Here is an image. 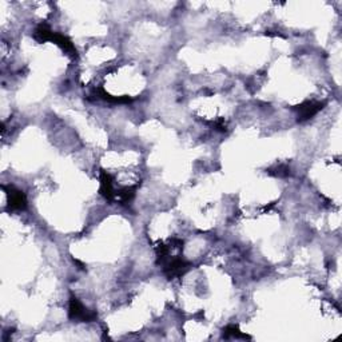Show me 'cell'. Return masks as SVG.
Returning a JSON list of instances; mask_svg holds the SVG:
<instances>
[{
	"label": "cell",
	"instance_id": "obj_1",
	"mask_svg": "<svg viewBox=\"0 0 342 342\" xmlns=\"http://www.w3.org/2000/svg\"><path fill=\"white\" fill-rule=\"evenodd\" d=\"M322 108V103H316V102H308L302 104V106L298 107V116L301 120L309 119L312 118L313 115H316L317 112L320 111Z\"/></svg>",
	"mask_w": 342,
	"mask_h": 342
}]
</instances>
